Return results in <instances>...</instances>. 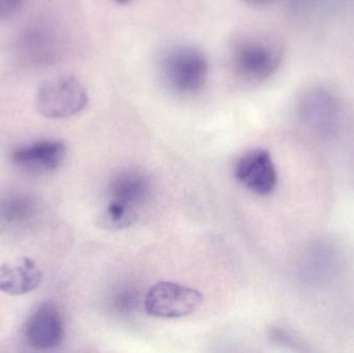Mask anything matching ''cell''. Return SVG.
<instances>
[{"label":"cell","mask_w":354,"mask_h":353,"mask_svg":"<svg viewBox=\"0 0 354 353\" xmlns=\"http://www.w3.org/2000/svg\"><path fill=\"white\" fill-rule=\"evenodd\" d=\"M235 178L255 194L266 196L276 190L278 172L272 155L266 149H254L237 161Z\"/></svg>","instance_id":"8992f818"},{"label":"cell","mask_w":354,"mask_h":353,"mask_svg":"<svg viewBox=\"0 0 354 353\" xmlns=\"http://www.w3.org/2000/svg\"><path fill=\"white\" fill-rule=\"evenodd\" d=\"M202 300V294L194 288L172 282H160L147 292L145 306L151 316L179 318L196 312Z\"/></svg>","instance_id":"5b68a950"},{"label":"cell","mask_w":354,"mask_h":353,"mask_svg":"<svg viewBox=\"0 0 354 353\" xmlns=\"http://www.w3.org/2000/svg\"><path fill=\"white\" fill-rule=\"evenodd\" d=\"M113 1H115L116 3L126 4L129 3L130 1H132V0H113Z\"/></svg>","instance_id":"5bb4252c"},{"label":"cell","mask_w":354,"mask_h":353,"mask_svg":"<svg viewBox=\"0 0 354 353\" xmlns=\"http://www.w3.org/2000/svg\"><path fill=\"white\" fill-rule=\"evenodd\" d=\"M151 193V182L145 172L127 169L114 176L110 184L108 203L137 213Z\"/></svg>","instance_id":"9c48e42d"},{"label":"cell","mask_w":354,"mask_h":353,"mask_svg":"<svg viewBox=\"0 0 354 353\" xmlns=\"http://www.w3.org/2000/svg\"><path fill=\"white\" fill-rule=\"evenodd\" d=\"M297 113L303 124L312 132L330 137L337 132L340 124V102L326 87H309L299 95Z\"/></svg>","instance_id":"277c9868"},{"label":"cell","mask_w":354,"mask_h":353,"mask_svg":"<svg viewBox=\"0 0 354 353\" xmlns=\"http://www.w3.org/2000/svg\"><path fill=\"white\" fill-rule=\"evenodd\" d=\"M62 141L44 140L17 149L10 155L12 164L30 173H46L58 169L66 159Z\"/></svg>","instance_id":"ba28073f"},{"label":"cell","mask_w":354,"mask_h":353,"mask_svg":"<svg viewBox=\"0 0 354 353\" xmlns=\"http://www.w3.org/2000/svg\"><path fill=\"white\" fill-rule=\"evenodd\" d=\"M24 0H0V20L12 16L20 8Z\"/></svg>","instance_id":"7c38bea8"},{"label":"cell","mask_w":354,"mask_h":353,"mask_svg":"<svg viewBox=\"0 0 354 353\" xmlns=\"http://www.w3.org/2000/svg\"><path fill=\"white\" fill-rule=\"evenodd\" d=\"M282 61V46L270 35L241 33L228 47L229 70L241 84L254 86L266 82L278 72Z\"/></svg>","instance_id":"6da1fadb"},{"label":"cell","mask_w":354,"mask_h":353,"mask_svg":"<svg viewBox=\"0 0 354 353\" xmlns=\"http://www.w3.org/2000/svg\"><path fill=\"white\" fill-rule=\"evenodd\" d=\"M88 104L84 85L73 76H58L41 83L37 89L35 105L41 115L64 120L81 113Z\"/></svg>","instance_id":"3957f363"},{"label":"cell","mask_w":354,"mask_h":353,"mask_svg":"<svg viewBox=\"0 0 354 353\" xmlns=\"http://www.w3.org/2000/svg\"><path fill=\"white\" fill-rule=\"evenodd\" d=\"M245 2V4H249L251 6H268V4L272 3L276 0H241Z\"/></svg>","instance_id":"4fadbf2b"},{"label":"cell","mask_w":354,"mask_h":353,"mask_svg":"<svg viewBox=\"0 0 354 353\" xmlns=\"http://www.w3.org/2000/svg\"><path fill=\"white\" fill-rule=\"evenodd\" d=\"M41 271L32 259L23 258L0 267V292L10 296H23L39 287Z\"/></svg>","instance_id":"30bf717a"},{"label":"cell","mask_w":354,"mask_h":353,"mask_svg":"<svg viewBox=\"0 0 354 353\" xmlns=\"http://www.w3.org/2000/svg\"><path fill=\"white\" fill-rule=\"evenodd\" d=\"M39 213V202L31 195L14 194L0 198V225L4 227H26Z\"/></svg>","instance_id":"8fae6325"},{"label":"cell","mask_w":354,"mask_h":353,"mask_svg":"<svg viewBox=\"0 0 354 353\" xmlns=\"http://www.w3.org/2000/svg\"><path fill=\"white\" fill-rule=\"evenodd\" d=\"M64 337V321L54 303L39 305L27 319L25 338L29 346L35 350H53L62 343Z\"/></svg>","instance_id":"52a82bcc"},{"label":"cell","mask_w":354,"mask_h":353,"mask_svg":"<svg viewBox=\"0 0 354 353\" xmlns=\"http://www.w3.org/2000/svg\"><path fill=\"white\" fill-rule=\"evenodd\" d=\"M157 72L162 86L180 97H195L207 84L209 62L200 48L176 44L161 52Z\"/></svg>","instance_id":"7a4b0ae2"}]
</instances>
